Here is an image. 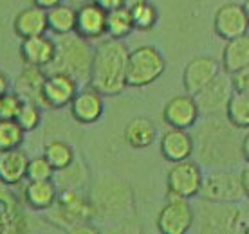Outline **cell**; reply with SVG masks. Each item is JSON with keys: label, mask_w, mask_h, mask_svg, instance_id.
<instances>
[{"label": "cell", "mask_w": 249, "mask_h": 234, "mask_svg": "<svg viewBox=\"0 0 249 234\" xmlns=\"http://www.w3.org/2000/svg\"><path fill=\"white\" fill-rule=\"evenodd\" d=\"M25 141V132L15 119H0V151L20 148Z\"/></svg>", "instance_id": "obj_31"}, {"label": "cell", "mask_w": 249, "mask_h": 234, "mask_svg": "<svg viewBox=\"0 0 249 234\" xmlns=\"http://www.w3.org/2000/svg\"><path fill=\"white\" fill-rule=\"evenodd\" d=\"M132 22H134V29L137 31H150L154 29L159 20V11L154 4H150L148 0L139 4V6L132 7L130 9Z\"/></svg>", "instance_id": "obj_32"}, {"label": "cell", "mask_w": 249, "mask_h": 234, "mask_svg": "<svg viewBox=\"0 0 249 234\" xmlns=\"http://www.w3.org/2000/svg\"><path fill=\"white\" fill-rule=\"evenodd\" d=\"M220 65L228 74H235L238 70L249 67V33L226 42Z\"/></svg>", "instance_id": "obj_24"}, {"label": "cell", "mask_w": 249, "mask_h": 234, "mask_svg": "<svg viewBox=\"0 0 249 234\" xmlns=\"http://www.w3.org/2000/svg\"><path fill=\"white\" fill-rule=\"evenodd\" d=\"M224 116L240 132L242 130H249V94L238 92V90L231 94Z\"/></svg>", "instance_id": "obj_27"}, {"label": "cell", "mask_w": 249, "mask_h": 234, "mask_svg": "<svg viewBox=\"0 0 249 234\" xmlns=\"http://www.w3.org/2000/svg\"><path fill=\"white\" fill-rule=\"evenodd\" d=\"M240 151H242V159L249 162V130H246V134L242 135L240 141Z\"/></svg>", "instance_id": "obj_40"}, {"label": "cell", "mask_w": 249, "mask_h": 234, "mask_svg": "<svg viewBox=\"0 0 249 234\" xmlns=\"http://www.w3.org/2000/svg\"><path fill=\"white\" fill-rule=\"evenodd\" d=\"M54 173H56V169L51 166L49 160L45 159L44 155H38V157L29 159L25 180H53Z\"/></svg>", "instance_id": "obj_35"}, {"label": "cell", "mask_w": 249, "mask_h": 234, "mask_svg": "<svg viewBox=\"0 0 249 234\" xmlns=\"http://www.w3.org/2000/svg\"><path fill=\"white\" fill-rule=\"evenodd\" d=\"M74 33L83 40H100L107 34V11L98 4L89 2L76 9Z\"/></svg>", "instance_id": "obj_17"}, {"label": "cell", "mask_w": 249, "mask_h": 234, "mask_svg": "<svg viewBox=\"0 0 249 234\" xmlns=\"http://www.w3.org/2000/svg\"><path fill=\"white\" fill-rule=\"evenodd\" d=\"M143 2H146V0H123V6L126 7V9H132V7L143 4Z\"/></svg>", "instance_id": "obj_43"}, {"label": "cell", "mask_w": 249, "mask_h": 234, "mask_svg": "<svg viewBox=\"0 0 249 234\" xmlns=\"http://www.w3.org/2000/svg\"><path fill=\"white\" fill-rule=\"evenodd\" d=\"M159 150H161L162 159L172 162V164L192 159L193 150H195L193 135L188 130L170 128L162 134L161 141H159Z\"/></svg>", "instance_id": "obj_18"}, {"label": "cell", "mask_w": 249, "mask_h": 234, "mask_svg": "<svg viewBox=\"0 0 249 234\" xmlns=\"http://www.w3.org/2000/svg\"><path fill=\"white\" fill-rule=\"evenodd\" d=\"M195 211L190 200L168 198L157 215V231L162 234H186L192 231Z\"/></svg>", "instance_id": "obj_11"}, {"label": "cell", "mask_w": 249, "mask_h": 234, "mask_svg": "<svg viewBox=\"0 0 249 234\" xmlns=\"http://www.w3.org/2000/svg\"><path fill=\"white\" fill-rule=\"evenodd\" d=\"M213 29L217 33V36L226 42L249 33V18L242 4L230 2L218 7L213 18Z\"/></svg>", "instance_id": "obj_14"}, {"label": "cell", "mask_w": 249, "mask_h": 234, "mask_svg": "<svg viewBox=\"0 0 249 234\" xmlns=\"http://www.w3.org/2000/svg\"><path fill=\"white\" fill-rule=\"evenodd\" d=\"M195 211L193 227L199 233H244L246 220L244 211L237 202H208L200 200Z\"/></svg>", "instance_id": "obj_4"}, {"label": "cell", "mask_w": 249, "mask_h": 234, "mask_svg": "<svg viewBox=\"0 0 249 234\" xmlns=\"http://www.w3.org/2000/svg\"><path fill=\"white\" fill-rule=\"evenodd\" d=\"M132 31H134V22H132L130 9L123 6L107 13V36L108 38L124 40Z\"/></svg>", "instance_id": "obj_28"}, {"label": "cell", "mask_w": 249, "mask_h": 234, "mask_svg": "<svg viewBox=\"0 0 249 234\" xmlns=\"http://www.w3.org/2000/svg\"><path fill=\"white\" fill-rule=\"evenodd\" d=\"M92 2L94 4H98L101 9H105L107 13L123 7V0H92Z\"/></svg>", "instance_id": "obj_38"}, {"label": "cell", "mask_w": 249, "mask_h": 234, "mask_svg": "<svg viewBox=\"0 0 249 234\" xmlns=\"http://www.w3.org/2000/svg\"><path fill=\"white\" fill-rule=\"evenodd\" d=\"M204 173L199 162L192 159L174 162L166 175V198H197L202 187Z\"/></svg>", "instance_id": "obj_9"}, {"label": "cell", "mask_w": 249, "mask_h": 234, "mask_svg": "<svg viewBox=\"0 0 249 234\" xmlns=\"http://www.w3.org/2000/svg\"><path fill=\"white\" fill-rule=\"evenodd\" d=\"M13 31L18 38L25 40L31 36H40L49 31L47 27V11L36 6L25 7L13 18Z\"/></svg>", "instance_id": "obj_23"}, {"label": "cell", "mask_w": 249, "mask_h": 234, "mask_svg": "<svg viewBox=\"0 0 249 234\" xmlns=\"http://www.w3.org/2000/svg\"><path fill=\"white\" fill-rule=\"evenodd\" d=\"M58 185L54 180H27L24 187V202L35 211H49L58 198Z\"/></svg>", "instance_id": "obj_22"}, {"label": "cell", "mask_w": 249, "mask_h": 234, "mask_svg": "<svg viewBox=\"0 0 249 234\" xmlns=\"http://www.w3.org/2000/svg\"><path fill=\"white\" fill-rule=\"evenodd\" d=\"M240 182H242V187H244V193H246V198H249V162H248V166H246L242 171H240Z\"/></svg>", "instance_id": "obj_41"}, {"label": "cell", "mask_w": 249, "mask_h": 234, "mask_svg": "<svg viewBox=\"0 0 249 234\" xmlns=\"http://www.w3.org/2000/svg\"><path fill=\"white\" fill-rule=\"evenodd\" d=\"M244 233L249 234V223H248V225H246V229H244Z\"/></svg>", "instance_id": "obj_45"}, {"label": "cell", "mask_w": 249, "mask_h": 234, "mask_svg": "<svg viewBox=\"0 0 249 234\" xmlns=\"http://www.w3.org/2000/svg\"><path fill=\"white\" fill-rule=\"evenodd\" d=\"M44 68L35 67V65H24L20 70L18 78L13 85V92L17 94L22 101H29V103H36L40 106L44 105V98H42V86L45 81Z\"/></svg>", "instance_id": "obj_20"}, {"label": "cell", "mask_w": 249, "mask_h": 234, "mask_svg": "<svg viewBox=\"0 0 249 234\" xmlns=\"http://www.w3.org/2000/svg\"><path fill=\"white\" fill-rule=\"evenodd\" d=\"M56 56V40L47 34L31 36L22 40L20 45V58L24 65H35L40 68H47Z\"/></svg>", "instance_id": "obj_19"}, {"label": "cell", "mask_w": 249, "mask_h": 234, "mask_svg": "<svg viewBox=\"0 0 249 234\" xmlns=\"http://www.w3.org/2000/svg\"><path fill=\"white\" fill-rule=\"evenodd\" d=\"M166 70V62L156 47L141 45L128 52L126 62V86L143 88L156 83Z\"/></svg>", "instance_id": "obj_6"}, {"label": "cell", "mask_w": 249, "mask_h": 234, "mask_svg": "<svg viewBox=\"0 0 249 234\" xmlns=\"http://www.w3.org/2000/svg\"><path fill=\"white\" fill-rule=\"evenodd\" d=\"M89 200L92 203L94 216L103 220H114L130 209L132 193L130 187L119 179L103 177L94 182Z\"/></svg>", "instance_id": "obj_5"}, {"label": "cell", "mask_w": 249, "mask_h": 234, "mask_svg": "<svg viewBox=\"0 0 249 234\" xmlns=\"http://www.w3.org/2000/svg\"><path fill=\"white\" fill-rule=\"evenodd\" d=\"M54 179H56V185L62 189H80L87 179V167L74 159L71 166L54 173Z\"/></svg>", "instance_id": "obj_30"}, {"label": "cell", "mask_w": 249, "mask_h": 234, "mask_svg": "<svg viewBox=\"0 0 249 234\" xmlns=\"http://www.w3.org/2000/svg\"><path fill=\"white\" fill-rule=\"evenodd\" d=\"M157 137V130L156 124L152 123L146 117H136L126 123L123 130V139L124 142L130 146V148L136 150H143L148 148L156 142Z\"/></svg>", "instance_id": "obj_25"}, {"label": "cell", "mask_w": 249, "mask_h": 234, "mask_svg": "<svg viewBox=\"0 0 249 234\" xmlns=\"http://www.w3.org/2000/svg\"><path fill=\"white\" fill-rule=\"evenodd\" d=\"M80 90V83L65 72H49L42 86L44 105L49 108H65Z\"/></svg>", "instance_id": "obj_12"}, {"label": "cell", "mask_w": 249, "mask_h": 234, "mask_svg": "<svg viewBox=\"0 0 249 234\" xmlns=\"http://www.w3.org/2000/svg\"><path fill=\"white\" fill-rule=\"evenodd\" d=\"M103 98L98 90H94L92 86L89 85L85 88L78 90L74 96V99L71 101V116L76 123L80 124H94L98 123L105 112V103Z\"/></svg>", "instance_id": "obj_16"}, {"label": "cell", "mask_w": 249, "mask_h": 234, "mask_svg": "<svg viewBox=\"0 0 249 234\" xmlns=\"http://www.w3.org/2000/svg\"><path fill=\"white\" fill-rule=\"evenodd\" d=\"M49 211L51 220L62 227H81L94 218L92 203L78 189H62Z\"/></svg>", "instance_id": "obj_7"}, {"label": "cell", "mask_w": 249, "mask_h": 234, "mask_svg": "<svg viewBox=\"0 0 249 234\" xmlns=\"http://www.w3.org/2000/svg\"><path fill=\"white\" fill-rule=\"evenodd\" d=\"M15 121L24 132H33L36 130L42 123V106L36 103H29V101H22L18 114L15 117Z\"/></svg>", "instance_id": "obj_34"}, {"label": "cell", "mask_w": 249, "mask_h": 234, "mask_svg": "<svg viewBox=\"0 0 249 234\" xmlns=\"http://www.w3.org/2000/svg\"><path fill=\"white\" fill-rule=\"evenodd\" d=\"M199 106L193 96L190 94H179L166 101L162 106V121L168 124L170 128H193L199 121Z\"/></svg>", "instance_id": "obj_13"}, {"label": "cell", "mask_w": 249, "mask_h": 234, "mask_svg": "<svg viewBox=\"0 0 249 234\" xmlns=\"http://www.w3.org/2000/svg\"><path fill=\"white\" fill-rule=\"evenodd\" d=\"M13 195L0 191V233H11L17 231V218H18V207L13 200Z\"/></svg>", "instance_id": "obj_33"}, {"label": "cell", "mask_w": 249, "mask_h": 234, "mask_svg": "<svg viewBox=\"0 0 249 234\" xmlns=\"http://www.w3.org/2000/svg\"><path fill=\"white\" fill-rule=\"evenodd\" d=\"M94 49L89 40H83L76 33L56 36V56L49 67L51 72H65L78 83H89Z\"/></svg>", "instance_id": "obj_3"}, {"label": "cell", "mask_w": 249, "mask_h": 234, "mask_svg": "<svg viewBox=\"0 0 249 234\" xmlns=\"http://www.w3.org/2000/svg\"><path fill=\"white\" fill-rule=\"evenodd\" d=\"M231 81H233V88L235 90L249 94V67L238 70L235 74H231Z\"/></svg>", "instance_id": "obj_37"}, {"label": "cell", "mask_w": 249, "mask_h": 234, "mask_svg": "<svg viewBox=\"0 0 249 234\" xmlns=\"http://www.w3.org/2000/svg\"><path fill=\"white\" fill-rule=\"evenodd\" d=\"M222 65L212 58V56H195L184 67L182 72V86L186 94L195 96L197 92H200L215 76L220 72Z\"/></svg>", "instance_id": "obj_15"}, {"label": "cell", "mask_w": 249, "mask_h": 234, "mask_svg": "<svg viewBox=\"0 0 249 234\" xmlns=\"http://www.w3.org/2000/svg\"><path fill=\"white\" fill-rule=\"evenodd\" d=\"M242 7H244V11H246V15H248V18H249V0H246V2H244Z\"/></svg>", "instance_id": "obj_44"}, {"label": "cell", "mask_w": 249, "mask_h": 234, "mask_svg": "<svg viewBox=\"0 0 249 234\" xmlns=\"http://www.w3.org/2000/svg\"><path fill=\"white\" fill-rule=\"evenodd\" d=\"M29 159L20 148L0 151V184L17 187L25 180Z\"/></svg>", "instance_id": "obj_21"}, {"label": "cell", "mask_w": 249, "mask_h": 234, "mask_svg": "<svg viewBox=\"0 0 249 234\" xmlns=\"http://www.w3.org/2000/svg\"><path fill=\"white\" fill-rule=\"evenodd\" d=\"M47 27L53 34L62 36L74 33L76 27V9L67 4H58V6L47 9Z\"/></svg>", "instance_id": "obj_26"}, {"label": "cell", "mask_w": 249, "mask_h": 234, "mask_svg": "<svg viewBox=\"0 0 249 234\" xmlns=\"http://www.w3.org/2000/svg\"><path fill=\"white\" fill-rule=\"evenodd\" d=\"M199 198L208 202H242L246 193L240 182V173L230 171L228 167H218L204 175Z\"/></svg>", "instance_id": "obj_8"}, {"label": "cell", "mask_w": 249, "mask_h": 234, "mask_svg": "<svg viewBox=\"0 0 249 234\" xmlns=\"http://www.w3.org/2000/svg\"><path fill=\"white\" fill-rule=\"evenodd\" d=\"M22 106V99L15 92L0 96V119H15Z\"/></svg>", "instance_id": "obj_36"}, {"label": "cell", "mask_w": 249, "mask_h": 234, "mask_svg": "<svg viewBox=\"0 0 249 234\" xmlns=\"http://www.w3.org/2000/svg\"><path fill=\"white\" fill-rule=\"evenodd\" d=\"M11 88V81H9V78H7L2 70H0V96H4V94L11 92L9 90Z\"/></svg>", "instance_id": "obj_42"}, {"label": "cell", "mask_w": 249, "mask_h": 234, "mask_svg": "<svg viewBox=\"0 0 249 234\" xmlns=\"http://www.w3.org/2000/svg\"><path fill=\"white\" fill-rule=\"evenodd\" d=\"M33 2V6H36V7H40V9H51V7H54V6H58V4H62L63 0H31Z\"/></svg>", "instance_id": "obj_39"}, {"label": "cell", "mask_w": 249, "mask_h": 234, "mask_svg": "<svg viewBox=\"0 0 249 234\" xmlns=\"http://www.w3.org/2000/svg\"><path fill=\"white\" fill-rule=\"evenodd\" d=\"M44 157L49 160V164L56 171L60 169H65L67 166H71L74 162L76 155L72 146L65 141H60V139H53L44 146Z\"/></svg>", "instance_id": "obj_29"}, {"label": "cell", "mask_w": 249, "mask_h": 234, "mask_svg": "<svg viewBox=\"0 0 249 234\" xmlns=\"http://www.w3.org/2000/svg\"><path fill=\"white\" fill-rule=\"evenodd\" d=\"M238 128H235L228 119L220 116L208 117L199 124L193 134V142L199 164L206 167H231L238 164L242 159L240 141L242 137L237 135Z\"/></svg>", "instance_id": "obj_1"}, {"label": "cell", "mask_w": 249, "mask_h": 234, "mask_svg": "<svg viewBox=\"0 0 249 234\" xmlns=\"http://www.w3.org/2000/svg\"><path fill=\"white\" fill-rule=\"evenodd\" d=\"M233 92H235V88H233L231 74L220 70V72H218L200 92L195 94L193 98L197 101L199 112L202 116L213 117V116L224 114L226 106H228V101H230Z\"/></svg>", "instance_id": "obj_10"}, {"label": "cell", "mask_w": 249, "mask_h": 234, "mask_svg": "<svg viewBox=\"0 0 249 234\" xmlns=\"http://www.w3.org/2000/svg\"><path fill=\"white\" fill-rule=\"evenodd\" d=\"M128 52L123 40H101L94 47L89 85L105 98L119 96L126 88Z\"/></svg>", "instance_id": "obj_2"}]
</instances>
